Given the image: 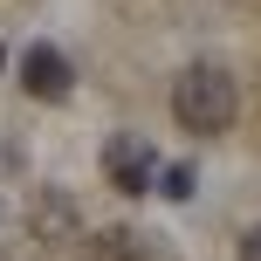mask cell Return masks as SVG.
Returning a JSON list of instances; mask_svg holds the SVG:
<instances>
[{"label": "cell", "instance_id": "3", "mask_svg": "<svg viewBox=\"0 0 261 261\" xmlns=\"http://www.w3.org/2000/svg\"><path fill=\"white\" fill-rule=\"evenodd\" d=\"M21 83H28V96H41V103H62V96L76 90V76H69V55H62V48H48V41H35V48L21 55Z\"/></svg>", "mask_w": 261, "mask_h": 261}, {"label": "cell", "instance_id": "1", "mask_svg": "<svg viewBox=\"0 0 261 261\" xmlns=\"http://www.w3.org/2000/svg\"><path fill=\"white\" fill-rule=\"evenodd\" d=\"M234 110H241V90H234V76H227L220 62L179 69V83H172V117H179V130L220 138V130L234 124Z\"/></svg>", "mask_w": 261, "mask_h": 261}, {"label": "cell", "instance_id": "6", "mask_svg": "<svg viewBox=\"0 0 261 261\" xmlns=\"http://www.w3.org/2000/svg\"><path fill=\"white\" fill-rule=\"evenodd\" d=\"M193 165H165V172H158V193H165V199H193Z\"/></svg>", "mask_w": 261, "mask_h": 261}, {"label": "cell", "instance_id": "2", "mask_svg": "<svg viewBox=\"0 0 261 261\" xmlns=\"http://www.w3.org/2000/svg\"><path fill=\"white\" fill-rule=\"evenodd\" d=\"M103 172H110V186H117V193H151L158 158H151V144H144L138 130H117V138L103 144Z\"/></svg>", "mask_w": 261, "mask_h": 261}, {"label": "cell", "instance_id": "5", "mask_svg": "<svg viewBox=\"0 0 261 261\" xmlns=\"http://www.w3.org/2000/svg\"><path fill=\"white\" fill-rule=\"evenodd\" d=\"M90 261H138V234H124V227H103V234L90 241Z\"/></svg>", "mask_w": 261, "mask_h": 261}, {"label": "cell", "instance_id": "4", "mask_svg": "<svg viewBox=\"0 0 261 261\" xmlns=\"http://www.w3.org/2000/svg\"><path fill=\"white\" fill-rule=\"evenodd\" d=\"M35 227H41L48 241H76V206H69L62 193H41V199H35Z\"/></svg>", "mask_w": 261, "mask_h": 261}, {"label": "cell", "instance_id": "7", "mask_svg": "<svg viewBox=\"0 0 261 261\" xmlns=\"http://www.w3.org/2000/svg\"><path fill=\"white\" fill-rule=\"evenodd\" d=\"M241 261H261V227H248V241H241Z\"/></svg>", "mask_w": 261, "mask_h": 261}]
</instances>
